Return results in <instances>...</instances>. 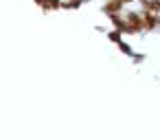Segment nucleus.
I'll use <instances>...</instances> for the list:
<instances>
[{
    "mask_svg": "<svg viewBox=\"0 0 160 140\" xmlns=\"http://www.w3.org/2000/svg\"><path fill=\"white\" fill-rule=\"evenodd\" d=\"M125 20H127V29L125 35L134 37V35H145V22H142V9H125Z\"/></svg>",
    "mask_w": 160,
    "mask_h": 140,
    "instance_id": "f257e3e1",
    "label": "nucleus"
},
{
    "mask_svg": "<svg viewBox=\"0 0 160 140\" xmlns=\"http://www.w3.org/2000/svg\"><path fill=\"white\" fill-rule=\"evenodd\" d=\"M127 5L123 2V0H103L101 5V13L103 16H112V13H125Z\"/></svg>",
    "mask_w": 160,
    "mask_h": 140,
    "instance_id": "f03ea898",
    "label": "nucleus"
},
{
    "mask_svg": "<svg viewBox=\"0 0 160 140\" xmlns=\"http://www.w3.org/2000/svg\"><path fill=\"white\" fill-rule=\"evenodd\" d=\"M142 22H145V33H156L160 31V16L151 11H142Z\"/></svg>",
    "mask_w": 160,
    "mask_h": 140,
    "instance_id": "7ed1b4c3",
    "label": "nucleus"
},
{
    "mask_svg": "<svg viewBox=\"0 0 160 140\" xmlns=\"http://www.w3.org/2000/svg\"><path fill=\"white\" fill-rule=\"evenodd\" d=\"M62 5H64V0H42L40 9L44 13H55V11H62Z\"/></svg>",
    "mask_w": 160,
    "mask_h": 140,
    "instance_id": "20e7f679",
    "label": "nucleus"
},
{
    "mask_svg": "<svg viewBox=\"0 0 160 140\" xmlns=\"http://www.w3.org/2000/svg\"><path fill=\"white\" fill-rule=\"evenodd\" d=\"M105 37H108V40H110V42H112V44H114V46H116V44H121V42H123V40H125V33H123V31H118V29H114V27H112V29H110V31H108V33H105Z\"/></svg>",
    "mask_w": 160,
    "mask_h": 140,
    "instance_id": "39448f33",
    "label": "nucleus"
},
{
    "mask_svg": "<svg viewBox=\"0 0 160 140\" xmlns=\"http://www.w3.org/2000/svg\"><path fill=\"white\" fill-rule=\"evenodd\" d=\"M142 11H151V13H158L160 16V0H147V2L138 5Z\"/></svg>",
    "mask_w": 160,
    "mask_h": 140,
    "instance_id": "423d86ee",
    "label": "nucleus"
},
{
    "mask_svg": "<svg viewBox=\"0 0 160 140\" xmlns=\"http://www.w3.org/2000/svg\"><path fill=\"white\" fill-rule=\"evenodd\" d=\"M83 5H86V0H64L62 9H64V11H77V9H81Z\"/></svg>",
    "mask_w": 160,
    "mask_h": 140,
    "instance_id": "0eeeda50",
    "label": "nucleus"
},
{
    "mask_svg": "<svg viewBox=\"0 0 160 140\" xmlns=\"http://www.w3.org/2000/svg\"><path fill=\"white\" fill-rule=\"evenodd\" d=\"M116 48H118V53H121V55H127V57H132V55L136 53V51H134V46H132V44H127L125 40H123L121 44H116Z\"/></svg>",
    "mask_w": 160,
    "mask_h": 140,
    "instance_id": "6e6552de",
    "label": "nucleus"
},
{
    "mask_svg": "<svg viewBox=\"0 0 160 140\" xmlns=\"http://www.w3.org/2000/svg\"><path fill=\"white\" fill-rule=\"evenodd\" d=\"M129 59H132V64L140 66V64H145V61H147V55H145V53H134V55H132Z\"/></svg>",
    "mask_w": 160,
    "mask_h": 140,
    "instance_id": "1a4fd4ad",
    "label": "nucleus"
},
{
    "mask_svg": "<svg viewBox=\"0 0 160 140\" xmlns=\"http://www.w3.org/2000/svg\"><path fill=\"white\" fill-rule=\"evenodd\" d=\"M33 2H35V5H38V7H40V5H42V0H33Z\"/></svg>",
    "mask_w": 160,
    "mask_h": 140,
    "instance_id": "9d476101",
    "label": "nucleus"
},
{
    "mask_svg": "<svg viewBox=\"0 0 160 140\" xmlns=\"http://www.w3.org/2000/svg\"><path fill=\"white\" fill-rule=\"evenodd\" d=\"M142 2H147V0H138V5H142Z\"/></svg>",
    "mask_w": 160,
    "mask_h": 140,
    "instance_id": "9b49d317",
    "label": "nucleus"
},
{
    "mask_svg": "<svg viewBox=\"0 0 160 140\" xmlns=\"http://www.w3.org/2000/svg\"><path fill=\"white\" fill-rule=\"evenodd\" d=\"M88 2H94V0H86V5H88Z\"/></svg>",
    "mask_w": 160,
    "mask_h": 140,
    "instance_id": "f8f14e48",
    "label": "nucleus"
}]
</instances>
